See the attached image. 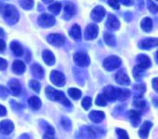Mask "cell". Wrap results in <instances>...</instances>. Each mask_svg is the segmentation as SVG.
Returning <instances> with one entry per match:
<instances>
[{"label":"cell","mask_w":158,"mask_h":139,"mask_svg":"<svg viewBox=\"0 0 158 139\" xmlns=\"http://www.w3.org/2000/svg\"><path fill=\"white\" fill-rule=\"evenodd\" d=\"M156 46H158V38H155V37L144 38L139 43V47L141 50H149Z\"/></svg>","instance_id":"cell-10"},{"label":"cell","mask_w":158,"mask_h":139,"mask_svg":"<svg viewBox=\"0 0 158 139\" xmlns=\"http://www.w3.org/2000/svg\"><path fill=\"white\" fill-rule=\"evenodd\" d=\"M28 104L30 106V107L34 110H38L41 107L42 102L41 100L37 97V96H32L29 98L28 100Z\"/></svg>","instance_id":"cell-30"},{"label":"cell","mask_w":158,"mask_h":139,"mask_svg":"<svg viewBox=\"0 0 158 139\" xmlns=\"http://www.w3.org/2000/svg\"><path fill=\"white\" fill-rule=\"evenodd\" d=\"M98 34H99V27L94 24H89L85 30V38L87 40L95 39L98 37Z\"/></svg>","instance_id":"cell-8"},{"label":"cell","mask_w":158,"mask_h":139,"mask_svg":"<svg viewBox=\"0 0 158 139\" xmlns=\"http://www.w3.org/2000/svg\"><path fill=\"white\" fill-rule=\"evenodd\" d=\"M10 49H11V50L13 51V53H14L16 56L20 57V56H23V47H22V45H21L19 42H17V41H12V42L10 43Z\"/></svg>","instance_id":"cell-29"},{"label":"cell","mask_w":158,"mask_h":139,"mask_svg":"<svg viewBox=\"0 0 158 139\" xmlns=\"http://www.w3.org/2000/svg\"><path fill=\"white\" fill-rule=\"evenodd\" d=\"M42 58L44 60V62L48 64V65H53L55 63V56L54 54L48 50H46L43 51L42 53Z\"/></svg>","instance_id":"cell-22"},{"label":"cell","mask_w":158,"mask_h":139,"mask_svg":"<svg viewBox=\"0 0 158 139\" xmlns=\"http://www.w3.org/2000/svg\"><path fill=\"white\" fill-rule=\"evenodd\" d=\"M20 5L23 10H32L34 7V0H20Z\"/></svg>","instance_id":"cell-35"},{"label":"cell","mask_w":158,"mask_h":139,"mask_svg":"<svg viewBox=\"0 0 158 139\" xmlns=\"http://www.w3.org/2000/svg\"><path fill=\"white\" fill-rule=\"evenodd\" d=\"M108 4L114 10H119L120 8V4L118 0H108Z\"/></svg>","instance_id":"cell-46"},{"label":"cell","mask_w":158,"mask_h":139,"mask_svg":"<svg viewBox=\"0 0 158 139\" xmlns=\"http://www.w3.org/2000/svg\"><path fill=\"white\" fill-rule=\"evenodd\" d=\"M106 100L109 101V102H114L116 100V88L109 85V86H106L104 89H103V93H102Z\"/></svg>","instance_id":"cell-12"},{"label":"cell","mask_w":158,"mask_h":139,"mask_svg":"<svg viewBox=\"0 0 158 139\" xmlns=\"http://www.w3.org/2000/svg\"><path fill=\"white\" fill-rule=\"evenodd\" d=\"M118 1L125 6H131L134 3V0H118Z\"/></svg>","instance_id":"cell-50"},{"label":"cell","mask_w":158,"mask_h":139,"mask_svg":"<svg viewBox=\"0 0 158 139\" xmlns=\"http://www.w3.org/2000/svg\"><path fill=\"white\" fill-rule=\"evenodd\" d=\"M104 41L108 46H111V47L115 46V43H116L114 37L110 33H105L104 34Z\"/></svg>","instance_id":"cell-34"},{"label":"cell","mask_w":158,"mask_h":139,"mask_svg":"<svg viewBox=\"0 0 158 139\" xmlns=\"http://www.w3.org/2000/svg\"><path fill=\"white\" fill-rule=\"evenodd\" d=\"M137 60L139 62V64L141 65L142 67H144L145 69L151 67V65H152V62H151L150 58L147 55H145V54H139V55H138Z\"/></svg>","instance_id":"cell-26"},{"label":"cell","mask_w":158,"mask_h":139,"mask_svg":"<svg viewBox=\"0 0 158 139\" xmlns=\"http://www.w3.org/2000/svg\"><path fill=\"white\" fill-rule=\"evenodd\" d=\"M13 129H14V124L10 120L6 119V120H2L0 122V132L5 135L11 133Z\"/></svg>","instance_id":"cell-13"},{"label":"cell","mask_w":158,"mask_h":139,"mask_svg":"<svg viewBox=\"0 0 158 139\" xmlns=\"http://www.w3.org/2000/svg\"><path fill=\"white\" fill-rule=\"evenodd\" d=\"M50 80L52 81L53 84H55V85L58 86V87H62V86H64L65 81H66L64 75H63L61 72L56 71V70H54V71H52V72L50 73Z\"/></svg>","instance_id":"cell-7"},{"label":"cell","mask_w":158,"mask_h":139,"mask_svg":"<svg viewBox=\"0 0 158 139\" xmlns=\"http://www.w3.org/2000/svg\"><path fill=\"white\" fill-rule=\"evenodd\" d=\"M12 70L17 75H22L25 71V64L21 60H16L12 63Z\"/></svg>","instance_id":"cell-21"},{"label":"cell","mask_w":158,"mask_h":139,"mask_svg":"<svg viewBox=\"0 0 158 139\" xmlns=\"http://www.w3.org/2000/svg\"><path fill=\"white\" fill-rule=\"evenodd\" d=\"M19 139H30V138H29L28 134H26V133H23V134H22V135L20 136V138H19Z\"/></svg>","instance_id":"cell-53"},{"label":"cell","mask_w":158,"mask_h":139,"mask_svg":"<svg viewBox=\"0 0 158 139\" xmlns=\"http://www.w3.org/2000/svg\"><path fill=\"white\" fill-rule=\"evenodd\" d=\"M69 35L74 40H80L81 39V28H80V26H79L78 24L73 25L70 32H69Z\"/></svg>","instance_id":"cell-25"},{"label":"cell","mask_w":158,"mask_h":139,"mask_svg":"<svg viewBox=\"0 0 158 139\" xmlns=\"http://www.w3.org/2000/svg\"><path fill=\"white\" fill-rule=\"evenodd\" d=\"M68 94L70 95V97H72L74 100H77V99H79V98L82 96L81 91L76 89V88H70L68 90Z\"/></svg>","instance_id":"cell-33"},{"label":"cell","mask_w":158,"mask_h":139,"mask_svg":"<svg viewBox=\"0 0 158 139\" xmlns=\"http://www.w3.org/2000/svg\"><path fill=\"white\" fill-rule=\"evenodd\" d=\"M131 93L127 89H120L116 88V99L119 101H126L129 98Z\"/></svg>","instance_id":"cell-23"},{"label":"cell","mask_w":158,"mask_h":139,"mask_svg":"<svg viewBox=\"0 0 158 139\" xmlns=\"http://www.w3.org/2000/svg\"><path fill=\"white\" fill-rule=\"evenodd\" d=\"M7 114V109L4 106L0 105V116H6Z\"/></svg>","instance_id":"cell-51"},{"label":"cell","mask_w":158,"mask_h":139,"mask_svg":"<svg viewBox=\"0 0 158 139\" xmlns=\"http://www.w3.org/2000/svg\"><path fill=\"white\" fill-rule=\"evenodd\" d=\"M3 16H4L6 23L10 25H13V24H17L20 19L19 11L12 5L5 6V8L3 10Z\"/></svg>","instance_id":"cell-2"},{"label":"cell","mask_w":158,"mask_h":139,"mask_svg":"<svg viewBox=\"0 0 158 139\" xmlns=\"http://www.w3.org/2000/svg\"><path fill=\"white\" fill-rule=\"evenodd\" d=\"M155 59H156V61H157V63H158V51L156 52V55H155Z\"/></svg>","instance_id":"cell-56"},{"label":"cell","mask_w":158,"mask_h":139,"mask_svg":"<svg viewBox=\"0 0 158 139\" xmlns=\"http://www.w3.org/2000/svg\"><path fill=\"white\" fill-rule=\"evenodd\" d=\"M56 20L55 18L48 13H44L39 16L38 18V24L42 27H51L55 24Z\"/></svg>","instance_id":"cell-6"},{"label":"cell","mask_w":158,"mask_h":139,"mask_svg":"<svg viewBox=\"0 0 158 139\" xmlns=\"http://www.w3.org/2000/svg\"><path fill=\"white\" fill-rule=\"evenodd\" d=\"M73 61L76 63V65L79 66V67H87L90 63L89 56L86 52H82V51L74 53Z\"/></svg>","instance_id":"cell-5"},{"label":"cell","mask_w":158,"mask_h":139,"mask_svg":"<svg viewBox=\"0 0 158 139\" xmlns=\"http://www.w3.org/2000/svg\"><path fill=\"white\" fill-rule=\"evenodd\" d=\"M75 14V9L74 6L73 4H67L64 8V14H63V18L65 20H70L71 18L73 17V15Z\"/></svg>","instance_id":"cell-27"},{"label":"cell","mask_w":158,"mask_h":139,"mask_svg":"<svg viewBox=\"0 0 158 139\" xmlns=\"http://www.w3.org/2000/svg\"><path fill=\"white\" fill-rule=\"evenodd\" d=\"M146 69L144 67H142L141 65L138 64L134 67L133 69V77L136 80H139L145 74Z\"/></svg>","instance_id":"cell-28"},{"label":"cell","mask_w":158,"mask_h":139,"mask_svg":"<svg viewBox=\"0 0 158 139\" xmlns=\"http://www.w3.org/2000/svg\"><path fill=\"white\" fill-rule=\"evenodd\" d=\"M140 27L144 32H147V33L150 32L152 29V19L149 18V17L144 18L140 23Z\"/></svg>","instance_id":"cell-31"},{"label":"cell","mask_w":158,"mask_h":139,"mask_svg":"<svg viewBox=\"0 0 158 139\" xmlns=\"http://www.w3.org/2000/svg\"><path fill=\"white\" fill-rule=\"evenodd\" d=\"M106 27L109 30H118L120 27V22L114 15L109 14L106 21Z\"/></svg>","instance_id":"cell-14"},{"label":"cell","mask_w":158,"mask_h":139,"mask_svg":"<svg viewBox=\"0 0 158 139\" xmlns=\"http://www.w3.org/2000/svg\"><path fill=\"white\" fill-rule=\"evenodd\" d=\"M1 139H8V138H1Z\"/></svg>","instance_id":"cell-57"},{"label":"cell","mask_w":158,"mask_h":139,"mask_svg":"<svg viewBox=\"0 0 158 139\" xmlns=\"http://www.w3.org/2000/svg\"><path fill=\"white\" fill-rule=\"evenodd\" d=\"M96 105L100 106H105L107 105V100L103 94H99L96 98Z\"/></svg>","instance_id":"cell-42"},{"label":"cell","mask_w":158,"mask_h":139,"mask_svg":"<svg viewBox=\"0 0 158 139\" xmlns=\"http://www.w3.org/2000/svg\"><path fill=\"white\" fill-rule=\"evenodd\" d=\"M147 8L153 14L158 13V5L153 3L152 0H147Z\"/></svg>","instance_id":"cell-40"},{"label":"cell","mask_w":158,"mask_h":139,"mask_svg":"<svg viewBox=\"0 0 158 139\" xmlns=\"http://www.w3.org/2000/svg\"><path fill=\"white\" fill-rule=\"evenodd\" d=\"M5 49H6V43H5V41L3 39L0 38V52L4 51Z\"/></svg>","instance_id":"cell-52"},{"label":"cell","mask_w":158,"mask_h":139,"mask_svg":"<svg viewBox=\"0 0 158 139\" xmlns=\"http://www.w3.org/2000/svg\"><path fill=\"white\" fill-rule=\"evenodd\" d=\"M116 133H117L118 139H129L127 132L123 129H120V128L116 129Z\"/></svg>","instance_id":"cell-44"},{"label":"cell","mask_w":158,"mask_h":139,"mask_svg":"<svg viewBox=\"0 0 158 139\" xmlns=\"http://www.w3.org/2000/svg\"><path fill=\"white\" fill-rule=\"evenodd\" d=\"M29 86H30V88H31L33 91H35V93H39V92H40L41 85H40V83H39L37 80H30V82H29Z\"/></svg>","instance_id":"cell-41"},{"label":"cell","mask_w":158,"mask_h":139,"mask_svg":"<svg viewBox=\"0 0 158 139\" xmlns=\"http://www.w3.org/2000/svg\"><path fill=\"white\" fill-rule=\"evenodd\" d=\"M40 125L42 128H44V130H46V132L43 136V139H55L54 129L52 126H50L48 123H47L46 121H43V120L40 121Z\"/></svg>","instance_id":"cell-16"},{"label":"cell","mask_w":158,"mask_h":139,"mask_svg":"<svg viewBox=\"0 0 158 139\" xmlns=\"http://www.w3.org/2000/svg\"><path fill=\"white\" fill-rule=\"evenodd\" d=\"M31 71L33 76H35L37 79H43L44 77V69L43 67L38 63H34L31 67Z\"/></svg>","instance_id":"cell-24"},{"label":"cell","mask_w":158,"mask_h":139,"mask_svg":"<svg viewBox=\"0 0 158 139\" xmlns=\"http://www.w3.org/2000/svg\"><path fill=\"white\" fill-rule=\"evenodd\" d=\"M152 123L151 121H149V120L145 121L141 125V127H140V129L139 131V135L140 136L141 139H147L149 132H150V129L152 128Z\"/></svg>","instance_id":"cell-18"},{"label":"cell","mask_w":158,"mask_h":139,"mask_svg":"<svg viewBox=\"0 0 158 139\" xmlns=\"http://www.w3.org/2000/svg\"><path fill=\"white\" fill-rule=\"evenodd\" d=\"M60 124L63 127L64 130L66 131H71L72 129V121L70 120V119H68L67 117H62L60 119Z\"/></svg>","instance_id":"cell-36"},{"label":"cell","mask_w":158,"mask_h":139,"mask_svg":"<svg viewBox=\"0 0 158 139\" xmlns=\"http://www.w3.org/2000/svg\"><path fill=\"white\" fill-rule=\"evenodd\" d=\"M5 37V32L2 28H0V37Z\"/></svg>","instance_id":"cell-54"},{"label":"cell","mask_w":158,"mask_h":139,"mask_svg":"<svg viewBox=\"0 0 158 139\" xmlns=\"http://www.w3.org/2000/svg\"><path fill=\"white\" fill-rule=\"evenodd\" d=\"M73 73H74V77H75V80L76 81L80 84V85H83L84 84V80H85V77L82 75V72L80 70H78V69H73Z\"/></svg>","instance_id":"cell-37"},{"label":"cell","mask_w":158,"mask_h":139,"mask_svg":"<svg viewBox=\"0 0 158 139\" xmlns=\"http://www.w3.org/2000/svg\"><path fill=\"white\" fill-rule=\"evenodd\" d=\"M42 1L44 3H46V4H49V3H51L53 1V0H42Z\"/></svg>","instance_id":"cell-55"},{"label":"cell","mask_w":158,"mask_h":139,"mask_svg":"<svg viewBox=\"0 0 158 139\" xmlns=\"http://www.w3.org/2000/svg\"><path fill=\"white\" fill-rule=\"evenodd\" d=\"M89 118L91 121L95 122V123H99L101 121H102L105 118V114L102 111H98V110H93L89 113Z\"/></svg>","instance_id":"cell-19"},{"label":"cell","mask_w":158,"mask_h":139,"mask_svg":"<svg viewBox=\"0 0 158 139\" xmlns=\"http://www.w3.org/2000/svg\"><path fill=\"white\" fill-rule=\"evenodd\" d=\"M134 90L136 92V94H135V99L136 98H141L145 90H146V86L142 83H139V84H137L134 86Z\"/></svg>","instance_id":"cell-32"},{"label":"cell","mask_w":158,"mask_h":139,"mask_svg":"<svg viewBox=\"0 0 158 139\" xmlns=\"http://www.w3.org/2000/svg\"><path fill=\"white\" fill-rule=\"evenodd\" d=\"M9 87H10V92L13 95H18L22 91V85L20 81L17 80H11L9 83Z\"/></svg>","instance_id":"cell-20"},{"label":"cell","mask_w":158,"mask_h":139,"mask_svg":"<svg viewBox=\"0 0 158 139\" xmlns=\"http://www.w3.org/2000/svg\"><path fill=\"white\" fill-rule=\"evenodd\" d=\"M10 105H11V106H12V108L14 109V110H20L21 108H22V106L21 105H19L17 102H15V101H10Z\"/></svg>","instance_id":"cell-49"},{"label":"cell","mask_w":158,"mask_h":139,"mask_svg":"<svg viewBox=\"0 0 158 139\" xmlns=\"http://www.w3.org/2000/svg\"><path fill=\"white\" fill-rule=\"evenodd\" d=\"M102 133H103L101 128L91 127V126H84L80 129V135L84 139H96Z\"/></svg>","instance_id":"cell-3"},{"label":"cell","mask_w":158,"mask_h":139,"mask_svg":"<svg viewBox=\"0 0 158 139\" xmlns=\"http://www.w3.org/2000/svg\"><path fill=\"white\" fill-rule=\"evenodd\" d=\"M133 106L138 109H144L146 107V102L142 98H136L133 102Z\"/></svg>","instance_id":"cell-39"},{"label":"cell","mask_w":158,"mask_h":139,"mask_svg":"<svg viewBox=\"0 0 158 139\" xmlns=\"http://www.w3.org/2000/svg\"><path fill=\"white\" fill-rule=\"evenodd\" d=\"M115 80L120 85H130V80L127 76V74L124 70H119L115 75Z\"/></svg>","instance_id":"cell-15"},{"label":"cell","mask_w":158,"mask_h":139,"mask_svg":"<svg viewBox=\"0 0 158 139\" xmlns=\"http://www.w3.org/2000/svg\"><path fill=\"white\" fill-rule=\"evenodd\" d=\"M46 95H47V97L49 100L60 102L62 105H64L66 106H69V107L72 106L71 102L67 99V97L65 96V94L62 92L57 91V90H55L54 88H52L50 86L47 87V89H46Z\"/></svg>","instance_id":"cell-1"},{"label":"cell","mask_w":158,"mask_h":139,"mask_svg":"<svg viewBox=\"0 0 158 139\" xmlns=\"http://www.w3.org/2000/svg\"><path fill=\"white\" fill-rule=\"evenodd\" d=\"M47 40L49 44L56 46V47H60L64 44L65 37H64V36L60 35V34H51L47 37Z\"/></svg>","instance_id":"cell-9"},{"label":"cell","mask_w":158,"mask_h":139,"mask_svg":"<svg viewBox=\"0 0 158 139\" xmlns=\"http://www.w3.org/2000/svg\"><path fill=\"white\" fill-rule=\"evenodd\" d=\"M121 59L117 56H109L103 62V67L107 71H114L121 65Z\"/></svg>","instance_id":"cell-4"},{"label":"cell","mask_w":158,"mask_h":139,"mask_svg":"<svg viewBox=\"0 0 158 139\" xmlns=\"http://www.w3.org/2000/svg\"><path fill=\"white\" fill-rule=\"evenodd\" d=\"M152 88L153 90L158 93V78H154L152 81Z\"/></svg>","instance_id":"cell-48"},{"label":"cell","mask_w":158,"mask_h":139,"mask_svg":"<svg viewBox=\"0 0 158 139\" xmlns=\"http://www.w3.org/2000/svg\"><path fill=\"white\" fill-rule=\"evenodd\" d=\"M60 10H61V5L60 3H54L48 7V11L54 15H58L60 12Z\"/></svg>","instance_id":"cell-38"},{"label":"cell","mask_w":158,"mask_h":139,"mask_svg":"<svg viewBox=\"0 0 158 139\" xmlns=\"http://www.w3.org/2000/svg\"><path fill=\"white\" fill-rule=\"evenodd\" d=\"M105 16V10L102 6H97L96 8L93 9L91 11V19L95 23H100L102 21V19Z\"/></svg>","instance_id":"cell-11"},{"label":"cell","mask_w":158,"mask_h":139,"mask_svg":"<svg viewBox=\"0 0 158 139\" xmlns=\"http://www.w3.org/2000/svg\"><path fill=\"white\" fill-rule=\"evenodd\" d=\"M127 117L134 127H137L140 122V114L137 110H130L127 113Z\"/></svg>","instance_id":"cell-17"},{"label":"cell","mask_w":158,"mask_h":139,"mask_svg":"<svg viewBox=\"0 0 158 139\" xmlns=\"http://www.w3.org/2000/svg\"><path fill=\"white\" fill-rule=\"evenodd\" d=\"M7 66H8V62L3 58H0V70H5Z\"/></svg>","instance_id":"cell-47"},{"label":"cell","mask_w":158,"mask_h":139,"mask_svg":"<svg viewBox=\"0 0 158 139\" xmlns=\"http://www.w3.org/2000/svg\"><path fill=\"white\" fill-rule=\"evenodd\" d=\"M91 105H92V100L90 97H85L82 100V106L84 107V109H86V110L89 109Z\"/></svg>","instance_id":"cell-43"},{"label":"cell","mask_w":158,"mask_h":139,"mask_svg":"<svg viewBox=\"0 0 158 139\" xmlns=\"http://www.w3.org/2000/svg\"><path fill=\"white\" fill-rule=\"evenodd\" d=\"M9 90L2 86V85H0V98H2V99H6L9 95Z\"/></svg>","instance_id":"cell-45"}]
</instances>
